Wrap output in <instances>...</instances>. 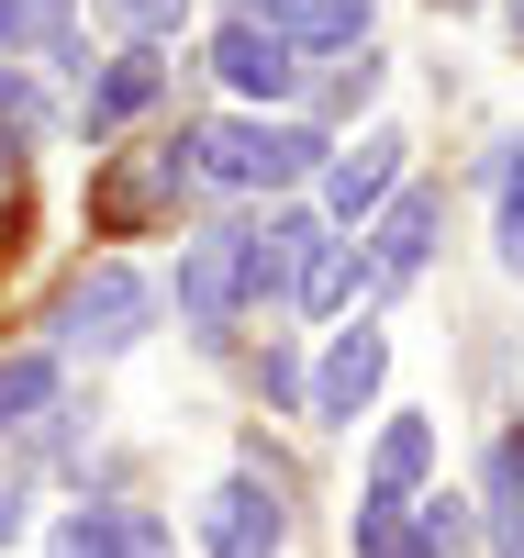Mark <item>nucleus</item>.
<instances>
[{
	"instance_id": "nucleus-23",
	"label": "nucleus",
	"mask_w": 524,
	"mask_h": 558,
	"mask_svg": "<svg viewBox=\"0 0 524 558\" xmlns=\"http://www.w3.org/2000/svg\"><path fill=\"white\" fill-rule=\"evenodd\" d=\"M491 246H502V268L524 279V179H502V235H491Z\"/></svg>"
},
{
	"instance_id": "nucleus-2",
	"label": "nucleus",
	"mask_w": 524,
	"mask_h": 558,
	"mask_svg": "<svg viewBox=\"0 0 524 558\" xmlns=\"http://www.w3.org/2000/svg\"><path fill=\"white\" fill-rule=\"evenodd\" d=\"M146 313H157L146 268L101 257V268H78V279H68V302H57V347H89V357H123L134 336H146Z\"/></svg>"
},
{
	"instance_id": "nucleus-13",
	"label": "nucleus",
	"mask_w": 524,
	"mask_h": 558,
	"mask_svg": "<svg viewBox=\"0 0 524 558\" xmlns=\"http://www.w3.org/2000/svg\"><path fill=\"white\" fill-rule=\"evenodd\" d=\"M424 470H436V425H424V413H391V425H379V458H368V502H413Z\"/></svg>"
},
{
	"instance_id": "nucleus-20",
	"label": "nucleus",
	"mask_w": 524,
	"mask_h": 558,
	"mask_svg": "<svg viewBox=\"0 0 524 558\" xmlns=\"http://www.w3.org/2000/svg\"><path fill=\"white\" fill-rule=\"evenodd\" d=\"M413 536L436 547V558H458V547H468V502H458V492H436V502H424V525H413Z\"/></svg>"
},
{
	"instance_id": "nucleus-16",
	"label": "nucleus",
	"mask_w": 524,
	"mask_h": 558,
	"mask_svg": "<svg viewBox=\"0 0 524 558\" xmlns=\"http://www.w3.org/2000/svg\"><path fill=\"white\" fill-rule=\"evenodd\" d=\"M57 402V357H0V436H23Z\"/></svg>"
},
{
	"instance_id": "nucleus-8",
	"label": "nucleus",
	"mask_w": 524,
	"mask_h": 558,
	"mask_svg": "<svg viewBox=\"0 0 524 558\" xmlns=\"http://www.w3.org/2000/svg\"><path fill=\"white\" fill-rule=\"evenodd\" d=\"M45 558H168V525L146 514V502H78Z\"/></svg>"
},
{
	"instance_id": "nucleus-19",
	"label": "nucleus",
	"mask_w": 524,
	"mask_h": 558,
	"mask_svg": "<svg viewBox=\"0 0 524 558\" xmlns=\"http://www.w3.org/2000/svg\"><path fill=\"white\" fill-rule=\"evenodd\" d=\"M101 12H112L134 45H157V34H179V23H190V0H101Z\"/></svg>"
},
{
	"instance_id": "nucleus-10",
	"label": "nucleus",
	"mask_w": 524,
	"mask_h": 558,
	"mask_svg": "<svg viewBox=\"0 0 524 558\" xmlns=\"http://www.w3.org/2000/svg\"><path fill=\"white\" fill-rule=\"evenodd\" d=\"M324 246L336 235H324L313 213H268L257 223V302H302V279L324 268Z\"/></svg>"
},
{
	"instance_id": "nucleus-26",
	"label": "nucleus",
	"mask_w": 524,
	"mask_h": 558,
	"mask_svg": "<svg viewBox=\"0 0 524 558\" xmlns=\"http://www.w3.org/2000/svg\"><path fill=\"white\" fill-rule=\"evenodd\" d=\"M502 179H524V146H513V157H502Z\"/></svg>"
},
{
	"instance_id": "nucleus-14",
	"label": "nucleus",
	"mask_w": 524,
	"mask_h": 558,
	"mask_svg": "<svg viewBox=\"0 0 524 558\" xmlns=\"http://www.w3.org/2000/svg\"><path fill=\"white\" fill-rule=\"evenodd\" d=\"M157 89H168V68L146 57V45H134V57H112V68H101V89H89V146H101V134H123L134 112L157 101Z\"/></svg>"
},
{
	"instance_id": "nucleus-11",
	"label": "nucleus",
	"mask_w": 524,
	"mask_h": 558,
	"mask_svg": "<svg viewBox=\"0 0 524 558\" xmlns=\"http://www.w3.org/2000/svg\"><path fill=\"white\" fill-rule=\"evenodd\" d=\"M190 179H202V157H190V134H179V146H157L146 168L101 179V213H112V223H146V213H168V202L190 191Z\"/></svg>"
},
{
	"instance_id": "nucleus-22",
	"label": "nucleus",
	"mask_w": 524,
	"mask_h": 558,
	"mask_svg": "<svg viewBox=\"0 0 524 558\" xmlns=\"http://www.w3.org/2000/svg\"><path fill=\"white\" fill-rule=\"evenodd\" d=\"M0 134H45V101H34L12 68H0Z\"/></svg>"
},
{
	"instance_id": "nucleus-7",
	"label": "nucleus",
	"mask_w": 524,
	"mask_h": 558,
	"mask_svg": "<svg viewBox=\"0 0 524 558\" xmlns=\"http://www.w3.org/2000/svg\"><path fill=\"white\" fill-rule=\"evenodd\" d=\"M436 223H447V202H436V191H402L391 213H379L368 257H357V291H391V279H413L424 257H436Z\"/></svg>"
},
{
	"instance_id": "nucleus-21",
	"label": "nucleus",
	"mask_w": 524,
	"mask_h": 558,
	"mask_svg": "<svg viewBox=\"0 0 524 558\" xmlns=\"http://www.w3.org/2000/svg\"><path fill=\"white\" fill-rule=\"evenodd\" d=\"M346 291H357V257H346V246H324V268L302 279V302H313V313H336Z\"/></svg>"
},
{
	"instance_id": "nucleus-25",
	"label": "nucleus",
	"mask_w": 524,
	"mask_h": 558,
	"mask_svg": "<svg viewBox=\"0 0 524 558\" xmlns=\"http://www.w3.org/2000/svg\"><path fill=\"white\" fill-rule=\"evenodd\" d=\"M23 536V481H0V547Z\"/></svg>"
},
{
	"instance_id": "nucleus-15",
	"label": "nucleus",
	"mask_w": 524,
	"mask_h": 558,
	"mask_svg": "<svg viewBox=\"0 0 524 558\" xmlns=\"http://www.w3.org/2000/svg\"><path fill=\"white\" fill-rule=\"evenodd\" d=\"M336 45H368V0H302L291 12V57H336Z\"/></svg>"
},
{
	"instance_id": "nucleus-27",
	"label": "nucleus",
	"mask_w": 524,
	"mask_h": 558,
	"mask_svg": "<svg viewBox=\"0 0 524 558\" xmlns=\"http://www.w3.org/2000/svg\"><path fill=\"white\" fill-rule=\"evenodd\" d=\"M513 45H524V0H513Z\"/></svg>"
},
{
	"instance_id": "nucleus-9",
	"label": "nucleus",
	"mask_w": 524,
	"mask_h": 558,
	"mask_svg": "<svg viewBox=\"0 0 524 558\" xmlns=\"http://www.w3.org/2000/svg\"><path fill=\"white\" fill-rule=\"evenodd\" d=\"M391 191H402V134H357V146L324 168V202H336V223L391 213Z\"/></svg>"
},
{
	"instance_id": "nucleus-12",
	"label": "nucleus",
	"mask_w": 524,
	"mask_h": 558,
	"mask_svg": "<svg viewBox=\"0 0 524 558\" xmlns=\"http://www.w3.org/2000/svg\"><path fill=\"white\" fill-rule=\"evenodd\" d=\"M0 57H57V68H78V0H0Z\"/></svg>"
},
{
	"instance_id": "nucleus-18",
	"label": "nucleus",
	"mask_w": 524,
	"mask_h": 558,
	"mask_svg": "<svg viewBox=\"0 0 524 558\" xmlns=\"http://www.w3.org/2000/svg\"><path fill=\"white\" fill-rule=\"evenodd\" d=\"M480 502H491V558H524V492L491 470V481H480Z\"/></svg>"
},
{
	"instance_id": "nucleus-5",
	"label": "nucleus",
	"mask_w": 524,
	"mask_h": 558,
	"mask_svg": "<svg viewBox=\"0 0 524 558\" xmlns=\"http://www.w3.org/2000/svg\"><path fill=\"white\" fill-rule=\"evenodd\" d=\"M379 368H391V336H379V324H346V336L324 347V368H313V425H357L379 402Z\"/></svg>"
},
{
	"instance_id": "nucleus-3",
	"label": "nucleus",
	"mask_w": 524,
	"mask_h": 558,
	"mask_svg": "<svg viewBox=\"0 0 524 558\" xmlns=\"http://www.w3.org/2000/svg\"><path fill=\"white\" fill-rule=\"evenodd\" d=\"M234 302H257V223H212V235L179 246V313L202 324H234Z\"/></svg>"
},
{
	"instance_id": "nucleus-6",
	"label": "nucleus",
	"mask_w": 524,
	"mask_h": 558,
	"mask_svg": "<svg viewBox=\"0 0 524 558\" xmlns=\"http://www.w3.org/2000/svg\"><path fill=\"white\" fill-rule=\"evenodd\" d=\"M212 68H223V89H246V101H291V89H302L291 34H268V23H246V12L212 34Z\"/></svg>"
},
{
	"instance_id": "nucleus-17",
	"label": "nucleus",
	"mask_w": 524,
	"mask_h": 558,
	"mask_svg": "<svg viewBox=\"0 0 524 558\" xmlns=\"http://www.w3.org/2000/svg\"><path fill=\"white\" fill-rule=\"evenodd\" d=\"M357 558H436V547L402 525V502H357Z\"/></svg>"
},
{
	"instance_id": "nucleus-1",
	"label": "nucleus",
	"mask_w": 524,
	"mask_h": 558,
	"mask_svg": "<svg viewBox=\"0 0 524 558\" xmlns=\"http://www.w3.org/2000/svg\"><path fill=\"white\" fill-rule=\"evenodd\" d=\"M190 157H202L212 191H279V179L336 168V146H324L313 123H202V134H190Z\"/></svg>"
},
{
	"instance_id": "nucleus-4",
	"label": "nucleus",
	"mask_w": 524,
	"mask_h": 558,
	"mask_svg": "<svg viewBox=\"0 0 524 558\" xmlns=\"http://www.w3.org/2000/svg\"><path fill=\"white\" fill-rule=\"evenodd\" d=\"M279 536H291V514H279V492L257 470H234L212 502H202V547L212 558H279Z\"/></svg>"
},
{
	"instance_id": "nucleus-24",
	"label": "nucleus",
	"mask_w": 524,
	"mask_h": 558,
	"mask_svg": "<svg viewBox=\"0 0 524 558\" xmlns=\"http://www.w3.org/2000/svg\"><path fill=\"white\" fill-rule=\"evenodd\" d=\"M491 470H502V481H513V492H524V425H513V436H502V447H491Z\"/></svg>"
}]
</instances>
